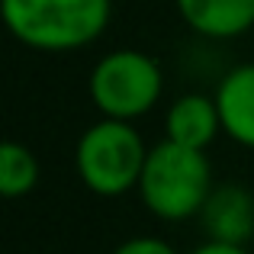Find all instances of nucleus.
<instances>
[{"mask_svg":"<svg viewBox=\"0 0 254 254\" xmlns=\"http://www.w3.org/2000/svg\"><path fill=\"white\" fill-rule=\"evenodd\" d=\"M39 184V161L26 145L6 142L0 148V193L6 199H16L32 193V187Z\"/></svg>","mask_w":254,"mask_h":254,"instance_id":"1a4fd4ad","label":"nucleus"},{"mask_svg":"<svg viewBox=\"0 0 254 254\" xmlns=\"http://www.w3.org/2000/svg\"><path fill=\"white\" fill-rule=\"evenodd\" d=\"M199 222L206 229V242L245 245L254 235V193L242 184H219L206 199Z\"/></svg>","mask_w":254,"mask_h":254,"instance_id":"39448f33","label":"nucleus"},{"mask_svg":"<svg viewBox=\"0 0 254 254\" xmlns=\"http://www.w3.org/2000/svg\"><path fill=\"white\" fill-rule=\"evenodd\" d=\"M193 32L206 39H232L254 26V0H174Z\"/></svg>","mask_w":254,"mask_h":254,"instance_id":"6e6552de","label":"nucleus"},{"mask_svg":"<svg viewBox=\"0 0 254 254\" xmlns=\"http://www.w3.org/2000/svg\"><path fill=\"white\" fill-rule=\"evenodd\" d=\"M164 132H168L164 138H171V142L206 151L216 142V135L222 132V116H219L216 97H206V93H184V97H177L168 106Z\"/></svg>","mask_w":254,"mask_h":254,"instance_id":"423d86ee","label":"nucleus"},{"mask_svg":"<svg viewBox=\"0 0 254 254\" xmlns=\"http://www.w3.org/2000/svg\"><path fill=\"white\" fill-rule=\"evenodd\" d=\"M93 106L106 119H132L145 116L161 100L164 74L161 64L138 49H116L106 52L90 71L87 81Z\"/></svg>","mask_w":254,"mask_h":254,"instance_id":"20e7f679","label":"nucleus"},{"mask_svg":"<svg viewBox=\"0 0 254 254\" xmlns=\"http://www.w3.org/2000/svg\"><path fill=\"white\" fill-rule=\"evenodd\" d=\"M190 254H251L245 245H225V242H206Z\"/></svg>","mask_w":254,"mask_h":254,"instance_id":"9b49d317","label":"nucleus"},{"mask_svg":"<svg viewBox=\"0 0 254 254\" xmlns=\"http://www.w3.org/2000/svg\"><path fill=\"white\" fill-rule=\"evenodd\" d=\"M216 103L222 132L232 142L254 148V64H238L219 81Z\"/></svg>","mask_w":254,"mask_h":254,"instance_id":"0eeeda50","label":"nucleus"},{"mask_svg":"<svg viewBox=\"0 0 254 254\" xmlns=\"http://www.w3.org/2000/svg\"><path fill=\"white\" fill-rule=\"evenodd\" d=\"M113 254H177L164 238H155V235H138V238H129L123 242Z\"/></svg>","mask_w":254,"mask_h":254,"instance_id":"9d476101","label":"nucleus"},{"mask_svg":"<svg viewBox=\"0 0 254 254\" xmlns=\"http://www.w3.org/2000/svg\"><path fill=\"white\" fill-rule=\"evenodd\" d=\"M138 196L151 216L164 222H184L203 212L212 193V168L206 151L187 148L171 138L148 148L142 177H138Z\"/></svg>","mask_w":254,"mask_h":254,"instance_id":"f257e3e1","label":"nucleus"},{"mask_svg":"<svg viewBox=\"0 0 254 254\" xmlns=\"http://www.w3.org/2000/svg\"><path fill=\"white\" fill-rule=\"evenodd\" d=\"M3 23L36 52H71L97 42L113 13V0H0Z\"/></svg>","mask_w":254,"mask_h":254,"instance_id":"f03ea898","label":"nucleus"},{"mask_svg":"<svg viewBox=\"0 0 254 254\" xmlns=\"http://www.w3.org/2000/svg\"><path fill=\"white\" fill-rule=\"evenodd\" d=\"M145 148L142 135L126 119H100L87 126V132L77 138L74 168L81 184L97 196H123L132 187H138L142 177Z\"/></svg>","mask_w":254,"mask_h":254,"instance_id":"7ed1b4c3","label":"nucleus"}]
</instances>
